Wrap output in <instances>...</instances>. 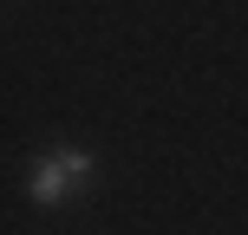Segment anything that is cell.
<instances>
[{
  "mask_svg": "<svg viewBox=\"0 0 248 235\" xmlns=\"http://www.w3.org/2000/svg\"><path fill=\"white\" fill-rule=\"evenodd\" d=\"M85 183H92V157H85V150H52V157L33 163L26 196H33V203H59V196H72V189H85Z\"/></svg>",
  "mask_w": 248,
  "mask_h": 235,
  "instance_id": "cell-1",
  "label": "cell"
}]
</instances>
